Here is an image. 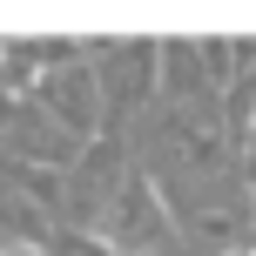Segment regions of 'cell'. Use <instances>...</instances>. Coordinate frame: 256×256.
<instances>
[{
  "mask_svg": "<svg viewBox=\"0 0 256 256\" xmlns=\"http://www.w3.org/2000/svg\"><path fill=\"white\" fill-rule=\"evenodd\" d=\"M34 108H40L54 128H68L74 142H102L94 128H102V115H108V94H102V74H94L88 61L48 68V74L34 81Z\"/></svg>",
  "mask_w": 256,
  "mask_h": 256,
  "instance_id": "cell-1",
  "label": "cell"
},
{
  "mask_svg": "<svg viewBox=\"0 0 256 256\" xmlns=\"http://www.w3.org/2000/svg\"><path fill=\"white\" fill-rule=\"evenodd\" d=\"M7 148H14V162H34V168H54V176H74V162H81L88 142H74L68 128H54L48 115H40L34 102H20V108H14V122H7Z\"/></svg>",
  "mask_w": 256,
  "mask_h": 256,
  "instance_id": "cell-2",
  "label": "cell"
},
{
  "mask_svg": "<svg viewBox=\"0 0 256 256\" xmlns=\"http://www.w3.org/2000/svg\"><path fill=\"white\" fill-rule=\"evenodd\" d=\"M162 88L176 94V108L216 102V88H209V68H202V40H162Z\"/></svg>",
  "mask_w": 256,
  "mask_h": 256,
  "instance_id": "cell-3",
  "label": "cell"
},
{
  "mask_svg": "<svg viewBox=\"0 0 256 256\" xmlns=\"http://www.w3.org/2000/svg\"><path fill=\"white\" fill-rule=\"evenodd\" d=\"M0 182H7V189H20L40 216H48V209H61V176H54V168H34V162H14V155H7Z\"/></svg>",
  "mask_w": 256,
  "mask_h": 256,
  "instance_id": "cell-4",
  "label": "cell"
},
{
  "mask_svg": "<svg viewBox=\"0 0 256 256\" xmlns=\"http://www.w3.org/2000/svg\"><path fill=\"white\" fill-rule=\"evenodd\" d=\"M0 222L14 230V243H27V230L40 222V209L27 202V196H14V189H0Z\"/></svg>",
  "mask_w": 256,
  "mask_h": 256,
  "instance_id": "cell-5",
  "label": "cell"
},
{
  "mask_svg": "<svg viewBox=\"0 0 256 256\" xmlns=\"http://www.w3.org/2000/svg\"><path fill=\"white\" fill-rule=\"evenodd\" d=\"M0 256H48V250H40L34 236H27V243H14V236H7V243H0Z\"/></svg>",
  "mask_w": 256,
  "mask_h": 256,
  "instance_id": "cell-6",
  "label": "cell"
},
{
  "mask_svg": "<svg viewBox=\"0 0 256 256\" xmlns=\"http://www.w3.org/2000/svg\"><path fill=\"white\" fill-rule=\"evenodd\" d=\"M155 256H189V250H182V243H168V250H155Z\"/></svg>",
  "mask_w": 256,
  "mask_h": 256,
  "instance_id": "cell-7",
  "label": "cell"
},
{
  "mask_svg": "<svg viewBox=\"0 0 256 256\" xmlns=\"http://www.w3.org/2000/svg\"><path fill=\"white\" fill-rule=\"evenodd\" d=\"M216 256H256V250H250V243H243V250H216Z\"/></svg>",
  "mask_w": 256,
  "mask_h": 256,
  "instance_id": "cell-8",
  "label": "cell"
},
{
  "mask_svg": "<svg viewBox=\"0 0 256 256\" xmlns=\"http://www.w3.org/2000/svg\"><path fill=\"white\" fill-rule=\"evenodd\" d=\"M250 222H256V202H250Z\"/></svg>",
  "mask_w": 256,
  "mask_h": 256,
  "instance_id": "cell-9",
  "label": "cell"
}]
</instances>
